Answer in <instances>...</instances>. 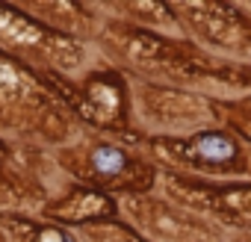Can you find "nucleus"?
<instances>
[{
	"instance_id": "obj_1",
	"label": "nucleus",
	"mask_w": 251,
	"mask_h": 242,
	"mask_svg": "<svg viewBox=\"0 0 251 242\" xmlns=\"http://www.w3.org/2000/svg\"><path fill=\"white\" fill-rule=\"evenodd\" d=\"M195 160L201 163H210V166H222V163H230L236 157V148L233 142H227L225 136H201L195 139L192 151H189Z\"/></svg>"
},
{
	"instance_id": "obj_3",
	"label": "nucleus",
	"mask_w": 251,
	"mask_h": 242,
	"mask_svg": "<svg viewBox=\"0 0 251 242\" xmlns=\"http://www.w3.org/2000/svg\"><path fill=\"white\" fill-rule=\"evenodd\" d=\"M92 163H95V169L100 174H115V171L124 169V163H127V160H124V154L115 151V148H98L95 157H92Z\"/></svg>"
},
{
	"instance_id": "obj_6",
	"label": "nucleus",
	"mask_w": 251,
	"mask_h": 242,
	"mask_svg": "<svg viewBox=\"0 0 251 242\" xmlns=\"http://www.w3.org/2000/svg\"><path fill=\"white\" fill-rule=\"evenodd\" d=\"M42 242H74V239L65 236V233H59V230H45L42 233Z\"/></svg>"
},
{
	"instance_id": "obj_5",
	"label": "nucleus",
	"mask_w": 251,
	"mask_h": 242,
	"mask_svg": "<svg viewBox=\"0 0 251 242\" xmlns=\"http://www.w3.org/2000/svg\"><path fill=\"white\" fill-rule=\"evenodd\" d=\"M89 95H92V100H95V103H100V106H103V109H100L103 115H109V112L118 106V92H115L109 83H95V86L89 89Z\"/></svg>"
},
{
	"instance_id": "obj_2",
	"label": "nucleus",
	"mask_w": 251,
	"mask_h": 242,
	"mask_svg": "<svg viewBox=\"0 0 251 242\" xmlns=\"http://www.w3.org/2000/svg\"><path fill=\"white\" fill-rule=\"evenodd\" d=\"M0 36L9 39V42H15V45H36L42 39V33H39L36 24L18 18L9 9H0Z\"/></svg>"
},
{
	"instance_id": "obj_4",
	"label": "nucleus",
	"mask_w": 251,
	"mask_h": 242,
	"mask_svg": "<svg viewBox=\"0 0 251 242\" xmlns=\"http://www.w3.org/2000/svg\"><path fill=\"white\" fill-rule=\"evenodd\" d=\"M68 218H83V216H92L95 210H106V201L98 198V195H77L71 204H68Z\"/></svg>"
}]
</instances>
